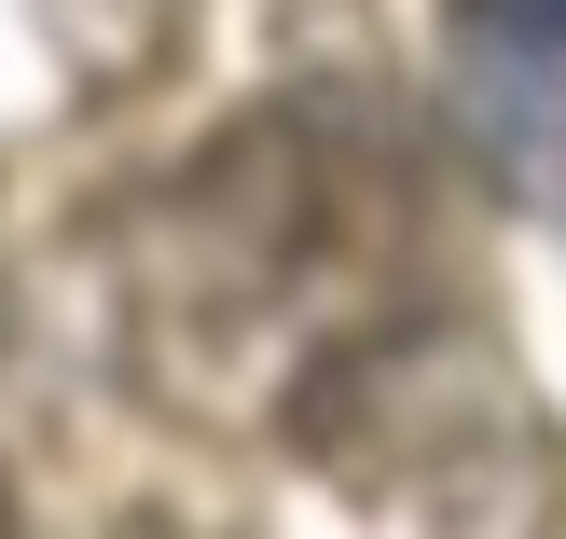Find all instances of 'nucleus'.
<instances>
[{
    "mask_svg": "<svg viewBox=\"0 0 566 539\" xmlns=\"http://www.w3.org/2000/svg\"><path fill=\"white\" fill-rule=\"evenodd\" d=\"M457 125L497 194L566 221V0H457Z\"/></svg>",
    "mask_w": 566,
    "mask_h": 539,
    "instance_id": "nucleus-1",
    "label": "nucleus"
}]
</instances>
